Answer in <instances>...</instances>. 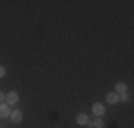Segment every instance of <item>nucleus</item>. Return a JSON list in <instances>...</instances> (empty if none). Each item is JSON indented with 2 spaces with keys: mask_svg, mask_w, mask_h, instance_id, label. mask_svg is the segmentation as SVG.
Here are the masks:
<instances>
[{
  "mask_svg": "<svg viewBox=\"0 0 134 128\" xmlns=\"http://www.w3.org/2000/svg\"><path fill=\"white\" fill-rule=\"evenodd\" d=\"M4 101H6V104H7V105H14V104H17V102H19V94H17V91H10V92H7V94H6Z\"/></svg>",
  "mask_w": 134,
  "mask_h": 128,
  "instance_id": "obj_1",
  "label": "nucleus"
},
{
  "mask_svg": "<svg viewBox=\"0 0 134 128\" xmlns=\"http://www.w3.org/2000/svg\"><path fill=\"white\" fill-rule=\"evenodd\" d=\"M10 118H12V123L14 124H19L21 120H23V114H21L20 110H14L10 113Z\"/></svg>",
  "mask_w": 134,
  "mask_h": 128,
  "instance_id": "obj_2",
  "label": "nucleus"
},
{
  "mask_svg": "<svg viewBox=\"0 0 134 128\" xmlns=\"http://www.w3.org/2000/svg\"><path fill=\"white\" fill-rule=\"evenodd\" d=\"M93 113L100 117V115H103L104 113H106V107H104L101 102H94L93 104Z\"/></svg>",
  "mask_w": 134,
  "mask_h": 128,
  "instance_id": "obj_3",
  "label": "nucleus"
},
{
  "mask_svg": "<svg viewBox=\"0 0 134 128\" xmlns=\"http://www.w3.org/2000/svg\"><path fill=\"white\" fill-rule=\"evenodd\" d=\"M10 117V107L7 104H0V118H7Z\"/></svg>",
  "mask_w": 134,
  "mask_h": 128,
  "instance_id": "obj_4",
  "label": "nucleus"
},
{
  "mask_svg": "<svg viewBox=\"0 0 134 128\" xmlns=\"http://www.w3.org/2000/svg\"><path fill=\"white\" fill-rule=\"evenodd\" d=\"M107 102L108 104H117L120 100H119V94H114V92H110V94H107Z\"/></svg>",
  "mask_w": 134,
  "mask_h": 128,
  "instance_id": "obj_5",
  "label": "nucleus"
},
{
  "mask_svg": "<svg viewBox=\"0 0 134 128\" xmlns=\"http://www.w3.org/2000/svg\"><path fill=\"white\" fill-rule=\"evenodd\" d=\"M76 121H77V124H80V125H87L88 117H87L86 114H79L77 118H76Z\"/></svg>",
  "mask_w": 134,
  "mask_h": 128,
  "instance_id": "obj_6",
  "label": "nucleus"
},
{
  "mask_svg": "<svg viewBox=\"0 0 134 128\" xmlns=\"http://www.w3.org/2000/svg\"><path fill=\"white\" fill-rule=\"evenodd\" d=\"M123 92H127L126 83H117V85H116V94H123Z\"/></svg>",
  "mask_w": 134,
  "mask_h": 128,
  "instance_id": "obj_7",
  "label": "nucleus"
},
{
  "mask_svg": "<svg viewBox=\"0 0 134 128\" xmlns=\"http://www.w3.org/2000/svg\"><path fill=\"white\" fill-rule=\"evenodd\" d=\"M93 127H94V128H104L103 120H101V118H96L94 123H93Z\"/></svg>",
  "mask_w": 134,
  "mask_h": 128,
  "instance_id": "obj_8",
  "label": "nucleus"
},
{
  "mask_svg": "<svg viewBox=\"0 0 134 128\" xmlns=\"http://www.w3.org/2000/svg\"><path fill=\"white\" fill-rule=\"evenodd\" d=\"M119 100H120V101H127V100H129V94H127V92L120 94V95H119Z\"/></svg>",
  "mask_w": 134,
  "mask_h": 128,
  "instance_id": "obj_9",
  "label": "nucleus"
},
{
  "mask_svg": "<svg viewBox=\"0 0 134 128\" xmlns=\"http://www.w3.org/2000/svg\"><path fill=\"white\" fill-rule=\"evenodd\" d=\"M4 75H6V68L0 66V78H2V77H4Z\"/></svg>",
  "mask_w": 134,
  "mask_h": 128,
  "instance_id": "obj_10",
  "label": "nucleus"
},
{
  "mask_svg": "<svg viewBox=\"0 0 134 128\" xmlns=\"http://www.w3.org/2000/svg\"><path fill=\"white\" fill-rule=\"evenodd\" d=\"M4 98H6V94L2 91V90H0V104H2L3 101H4Z\"/></svg>",
  "mask_w": 134,
  "mask_h": 128,
  "instance_id": "obj_11",
  "label": "nucleus"
}]
</instances>
